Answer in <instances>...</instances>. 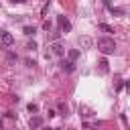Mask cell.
Masks as SVG:
<instances>
[{"mask_svg":"<svg viewBox=\"0 0 130 130\" xmlns=\"http://www.w3.org/2000/svg\"><path fill=\"white\" fill-rule=\"evenodd\" d=\"M98 51H102L104 55H112V53L116 51V43H114V39H110V37H102V39H98Z\"/></svg>","mask_w":130,"mask_h":130,"instance_id":"6da1fadb","label":"cell"},{"mask_svg":"<svg viewBox=\"0 0 130 130\" xmlns=\"http://www.w3.org/2000/svg\"><path fill=\"white\" fill-rule=\"evenodd\" d=\"M14 45V37L6 30H0V49H8Z\"/></svg>","mask_w":130,"mask_h":130,"instance_id":"7a4b0ae2","label":"cell"},{"mask_svg":"<svg viewBox=\"0 0 130 130\" xmlns=\"http://www.w3.org/2000/svg\"><path fill=\"white\" fill-rule=\"evenodd\" d=\"M49 49H51V51H49V55H57V57H63V55H65V47H63L59 41L51 43V45H49Z\"/></svg>","mask_w":130,"mask_h":130,"instance_id":"3957f363","label":"cell"},{"mask_svg":"<svg viewBox=\"0 0 130 130\" xmlns=\"http://www.w3.org/2000/svg\"><path fill=\"white\" fill-rule=\"evenodd\" d=\"M57 22H59L61 32H69V30H71V22H69V18H67V16H59V18H57Z\"/></svg>","mask_w":130,"mask_h":130,"instance_id":"277c9868","label":"cell"},{"mask_svg":"<svg viewBox=\"0 0 130 130\" xmlns=\"http://www.w3.org/2000/svg\"><path fill=\"white\" fill-rule=\"evenodd\" d=\"M28 126H30V130H39V128L43 126V118H41V116H32V118L28 120Z\"/></svg>","mask_w":130,"mask_h":130,"instance_id":"5b68a950","label":"cell"},{"mask_svg":"<svg viewBox=\"0 0 130 130\" xmlns=\"http://www.w3.org/2000/svg\"><path fill=\"white\" fill-rule=\"evenodd\" d=\"M59 65H61V69H63L65 73H71V71L75 69V63H73V61H69V59H63Z\"/></svg>","mask_w":130,"mask_h":130,"instance_id":"8992f818","label":"cell"},{"mask_svg":"<svg viewBox=\"0 0 130 130\" xmlns=\"http://www.w3.org/2000/svg\"><path fill=\"white\" fill-rule=\"evenodd\" d=\"M77 45L83 47V49H89V47H91V39H89V37H79V39H77Z\"/></svg>","mask_w":130,"mask_h":130,"instance_id":"52a82bcc","label":"cell"},{"mask_svg":"<svg viewBox=\"0 0 130 130\" xmlns=\"http://www.w3.org/2000/svg\"><path fill=\"white\" fill-rule=\"evenodd\" d=\"M98 69H100V73H104V75H106V73L110 71V67H108V61H106V59H102V61L98 63Z\"/></svg>","mask_w":130,"mask_h":130,"instance_id":"ba28073f","label":"cell"},{"mask_svg":"<svg viewBox=\"0 0 130 130\" xmlns=\"http://www.w3.org/2000/svg\"><path fill=\"white\" fill-rule=\"evenodd\" d=\"M77 57H79V49H69V51H67V59H69V61H75Z\"/></svg>","mask_w":130,"mask_h":130,"instance_id":"9c48e42d","label":"cell"},{"mask_svg":"<svg viewBox=\"0 0 130 130\" xmlns=\"http://www.w3.org/2000/svg\"><path fill=\"white\" fill-rule=\"evenodd\" d=\"M22 32H24L26 37H32V35L37 32V28H35V26H28V24H26V26H22Z\"/></svg>","mask_w":130,"mask_h":130,"instance_id":"30bf717a","label":"cell"},{"mask_svg":"<svg viewBox=\"0 0 130 130\" xmlns=\"http://www.w3.org/2000/svg\"><path fill=\"white\" fill-rule=\"evenodd\" d=\"M98 28H102V30H106V32H114V28H112L110 24H106V22H100Z\"/></svg>","mask_w":130,"mask_h":130,"instance_id":"8fae6325","label":"cell"},{"mask_svg":"<svg viewBox=\"0 0 130 130\" xmlns=\"http://www.w3.org/2000/svg\"><path fill=\"white\" fill-rule=\"evenodd\" d=\"M59 112H61V116H67V114H69V108H67L65 104H59Z\"/></svg>","mask_w":130,"mask_h":130,"instance_id":"7c38bea8","label":"cell"},{"mask_svg":"<svg viewBox=\"0 0 130 130\" xmlns=\"http://www.w3.org/2000/svg\"><path fill=\"white\" fill-rule=\"evenodd\" d=\"M110 12H112V14H124L126 10H124V8H114V6H110Z\"/></svg>","mask_w":130,"mask_h":130,"instance_id":"4fadbf2b","label":"cell"},{"mask_svg":"<svg viewBox=\"0 0 130 130\" xmlns=\"http://www.w3.org/2000/svg\"><path fill=\"white\" fill-rule=\"evenodd\" d=\"M59 37H61V30H55V32H51V35H49V39H51L53 43H55V41H57Z\"/></svg>","mask_w":130,"mask_h":130,"instance_id":"5bb4252c","label":"cell"},{"mask_svg":"<svg viewBox=\"0 0 130 130\" xmlns=\"http://www.w3.org/2000/svg\"><path fill=\"white\" fill-rule=\"evenodd\" d=\"M79 112H83V114H81L83 118H89V116H93V114H91V110H87V108H79Z\"/></svg>","mask_w":130,"mask_h":130,"instance_id":"9a60e30c","label":"cell"},{"mask_svg":"<svg viewBox=\"0 0 130 130\" xmlns=\"http://www.w3.org/2000/svg\"><path fill=\"white\" fill-rule=\"evenodd\" d=\"M35 49H37V43L35 41H28L26 43V51H35Z\"/></svg>","mask_w":130,"mask_h":130,"instance_id":"2e32d148","label":"cell"},{"mask_svg":"<svg viewBox=\"0 0 130 130\" xmlns=\"http://www.w3.org/2000/svg\"><path fill=\"white\" fill-rule=\"evenodd\" d=\"M85 128H89V130H98V128H100V122H98V124H91V122H85Z\"/></svg>","mask_w":130,"mask_h":130,"instance_id":"e0dca14e","label":"cell"},{"mask_svg":"<svg viewBox=\"0 0 130 130\" xmlns=\"http://www.w3.org/2000/svg\"><path fill=\"white\" fill-rule=\"evenodd\" d=\"M37 110H39L37 104H28V112H37Z\"/></svg>","mask_w":130,"mask_h":130,"instance_id":"ac0fdd59","label":"cell"},{"mask_svg":"<svg viewBox=\"0 0 130 130\" xmlns=\"http://www.w3.org/2000/svg\"><path fill=\"white\" fill-rule=\"evenodd\" d=\"M43 28H45V30H51V22L45 20V22H43Z\"/></svg>","mask_w":130,"mask_h":130,"instance_id":"d6986e66","label":"cell"},{"mask_svg":"<svg viewBox=\"0 0 130 130\" xmlns=\"http://www.w3.org/2000/svg\"><path fill=\"white\" fill-rule=\"evenodd\" d=\"M24 65H26V67H32V65H35V61H30V59H24Z\"/></svg>","mask_w":130,"mask_h":130,"instance_id":"ffe728a7","label":"cell"},{"mask_svg":"<svg viewBox=\"0 0 130 130\" xmlns=\"http://www.w3.org/2000/svg\"><path fill=\"white\" fill-rule=\"evenodd\" d=\"M10 2H12V4H24L26 0H10Z\"/></svg>","mask_w":130,"mask_h":130,"instance_id":"44dd1931","label":"cell"},{"mask_svg":"<svg viewBox=\"0 0 130 130\" xmlns=\"http://www.w3.org/2000/svg\"><path fill=\"white\" fill-rule=\"evenodd\" d=\"M43 130H55V128H43Z\"/></svg>","mask_w":130,"mask_h":130,"instance_id":"7402d4cb","label":"cell"},{"mask_svg":"<svg viewBox=\"0 0 130 130\" xmlns=\"http://www.w3.org/2000/svg\"><path fill=\"white\" fill-rule=\"evenodd\" d=\"M104 2H106V4H108V6H110V0H104Z\"/></svg>","mask_w":130,"mask_h":130,"instance_id":"603a6c76","label":"cell"},{"mask_svg":"<svg viewBox=\"0 0 130 130\" xmlns=\"http://www.w3.org/2000/svg\"><path fill=\"white\" fill-rule=\"evenodd\" d=\"M0 130H4V128H0Z\"/></svg>","mask_w":130,"mask_h":130,"instance_id":"cb8c5ba5","label":"cell"}]
</instances>
